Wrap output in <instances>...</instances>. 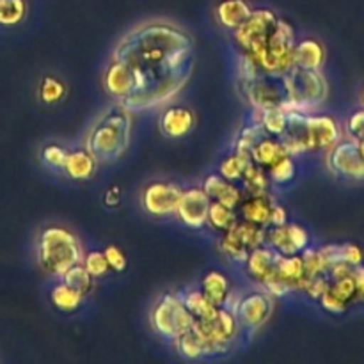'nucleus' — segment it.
I'll list each match as a JSON object with an SVG mask.
<instances>
[{
  "label": "nucleus",
  "instance_id": "obj_1",
  "mask_svg": "<svg viewBox=\"0 0 364 364\" xmlns=\"http://www.w3.org/2000/svg\"><path fill=\"white\" fill-rule=\"evenodd\" d=\"M134 73L135 87L121 100L127 110L166 105L187 85L194 73L196 45L192 36L169 21H148L132 28L114 50Z\"/></svg>",
  "mask_w": 364,
  "mask_h": 364
},
{
  "label": "nucleus",
  "instance_id": "obj_2",
  "mask_svg": "<svg viewBox=\"0 0 364 364\" xmlns=\"http://www.w3.org/2000/svg\"><path fill=\"white\" fill-rule=\"evenodd\" d=\"M132 135L130 110L123 105H112L100 114L85 139V149L98 162H112L127 151Z\"/></svg>",
  "mask_w": 364,
  "mask_h": 364
},
{
  "label": "nucleus",
  "instance_id": "obj_3",
  "mask_svg": "<svg viewBox=\"0 0 364 364\" xmlns=\"http://www.w3.org/2000/svg\"><path fill=\"white\" fill-rule=\"evenodd\" d=\"M84 251L78 238L60 226H48L39 235L38 262L45 272L63 276L68 269L82 263Z\"/></svg>",
  "mask_w": 364,
  "mask_h": 364
},
{
  "label": "nucleus",
  "instance_id": "obj_4",
  "mask_svg": "<svg viewBox=\"0 0 364 364\" xmlns=\"http://www.w3.org/2000/svg\"><path fill=\"white\" fill-rule=\"evenodd\" d=\"M295 48V31L288 21L277 20L276 27L269 34L267 41L262 45L251 48L247 53L259 71L272 77H281L287 73L291 66H295L294 60Z\"/></svg>",
  "mask_w": 364,
  "mask_h": 364
},
{
  "label": "nucleus",
  "instance_id": "obj_5",
  "mask_svg": "<svg viewBox=\"0 0 364 364\" xmlns=\"http://www.w3.org/2000/svg\"><path fill=\"white\" fill-rule=\"evenodd\" d=\"M283 80L287 100L283 103L284 110H301L311 112L318 105H322L327 98V80L320 70H306V68L291 66L284 75Z\"/></svg>",
  "mask_w": 364,
  "mask_h": 364
},
{
  "label": "nucleus",
  "instance_id": "obj_6",
  "mask_svg": "<svg viewBox=\"0 0 364 364\" xmlns=\"http://www.w3.org/2000/svg\"><path fill=\"white\" fill-rule=\"evenodd\" d=\"M151 327L159 336L174 341L178 336L192 329L194 316L178 294H164L151 309Z\"/></svg>",
  "mask_w": 364,
  "mask_h": 364
},
{
  "label": "nucleus",
  "instance_id": "obj_7",
  "mask_svg": "<svg viewBox=\"0 0 364 364\" xmlns=\"http://www.w3.org/2000/svg\"><path fill=\"white\" fill-rule=\"evenodd\" d=\"M238 320L231 309L219 308L215 315L205 320H194L192 331L206 343V352L210 354H223L228 350V345L237 338Z\"/></svg>",
  "mask_w": 364,
  "mask_h": 364
},
{
  "label": "nucleus",
  "instance_id": "obj_8",
  "mask_svg": "<svg viewBox=\"0 0 364 364\" xmlns=\"http://www.w3.org/2000/svg\"><path fill=\"white\" fill-rule=\"evenodd\" d=\"M327 167L331 173L345 180H364V155L354 139H341L327 151Z\"/></svg>",
  "mask_w": 364,
  "mask_h": 364
},
{
  "label": "nucleus",
  "instance_id": "obj_9",
  "mask_svg": "<svg viewBox=\"0 0 364 364\" xmlns=\"http://www.w3.org/2000/svg\"><path fill=\"white\" fill-rule=\"evenodd\" d=\"M242 91L247 98L249 105L262 112L267 109H276V107H283L284 100H287V92H284V85L281 77H272V75H258L252 80L244 82L242 84Z\"/></svg>",
  "mask_w": 364,
  "mask_h": 364
},
{
  "label": "nucleus",
  "instance_id": "obj_10",
  "mask_svg": "<svg viewBox=\"0 0 364 364\" xmlns=\"http://www.w3.org/2000/svg\"><path fill=\"white\" fill-rule=\"evenodd\" d=\"M277 16L272 9H252L251 14L233 31L235 43L242 52H249L255 46L267 41L272 28L276 27Z\"/></svg>",
  "mask_w": 364,
  "mask_h": 364
},
{
  "label": "nucleus",
  "instance_id": "obj_11",
  "mask_svg": "<svg viewBox=\"0 0 364 364\" xmlns=\"http://www.w3.org/2000/svg\"><path fill=\"white\" fill-rule=\"evenodd\" d=\"M181 187L173 181H153L142 192V208L153 217H167L176 212Z\"/></svg>",
  "mask_w": 364,
  "mask_h": 364
},
{
  "label": "nucleus",
  "instance_id": "obj_12",
  "mask_svg": "<svg viewBox=\"0 0 364 364\" xmlns=\"http://www.w3.org/2000/svg\"><path fill=\"white\" fill-rule=\"evenodd\" d=\"M212 199L208 198L205 191L201 188H188L181 192V198L176 206V215L191 230H201L208 226V212Z\"/></svg>",
  "mask_w": 364,
  "mask_h": 364
},
{
  "label": "nucleus",
  "instance_id": "obj_13",
  "mask_svg": "<svg viewBox=\"0 0 364 364\" xmlns=\"http://www.w3.org/2000/svg\"><path fill=\"white\" fill-rule=\"evenodd\" d=\"M265 244L279 252L281 256L301 255L309 247V233L299 224H284V226H269L265 231Z\"/></svg>",
  "mask_w": 364,
  "mask_h": 364
},
{
  "label": "nucleus",
  "instance_id": "obj_14",
  "mask_svg": "<svg viewBox=\"0 0 364 364\" xmlns=\"http://www.w3.org/2000/svg\"><path fill=\"white\" fill-rule=\"evenodd\" d=\"M306 132H308L309 151H329L341 139V128L338 121L323 114L306 116Z\"/></svg>",
  "mask_w": 364,
  "mask_h": 364
},
{
  "label": "nucleus",
  "instance_id": "obj_15",
  "mask_svg": "<svg viewBox=\"0 0 364 364\" xmlns=\"http://www.w3.org/2000/svg\"><path fill=\"white\" fill-rule=\"evenodd\" d=\"M272 299L267 291H252L238 299V304L235 308V315L240 326L247 329H258L272 315Z\"/></svg>",
  "mask_w": 364,
  "mask_h": 364
},
{
  "label": "nucleus",
  "instance_id": "obj_16",
  "mask_svg": "<svg viewBox=\"0 0 364 364\" xmlns=\"http://www.w3.org/2000/svg\"><path fill=\"white\" fill-rule=\"evenodd\" d=\"M279 256V252L274 251L272 247L259 245V247H255L252 251H249V256L244 265L247 267L249 276L265 287V284L276 281V269Z\"/></svg>",
  "mask_w": 364,
  "mask_h": 364
},
{
  "label": "nucleus",
  "instance_id": "obj_17",
  "mask_svg": "<svg viewBox=\"0 0 364 364\" xmlns=\"http://www.w3.org/2000/svg\"><path fill=\"white\" fill-rule=\"evenodd\" d=\"M103 87L112 98L121 102L134 92V73L123 60L112 59V63L105 70V75H103Z\"/></svg>",
  "mask_w": 364,
  "mask_h": 364
},
{
  "label": "nucleus",
  "instance_id": "obj_18",
  "mask_svg": "<svg viewBox=\"0 0 364 364\" xmlns=\"http://www.w3.org/2000/svg\"><path fill=\"white\" fill-rule=\"evenodd\" d=\"M203 191L208 194L212 203H219V205H224L233 210H237L240 206L242 199L245 198L244 191L235 181L226 180L220 174H210V176H206L205 183H203Z\"/></svg>",
  "mask_w": 364,
  "mask_h": 364
},
{
  "label": "nucleus",
  "instance_id": "obj_19",
  "mask_svg": "<svg viewBox=\"0 0 364 364\" xmlns=\"http://www.w3.org/2000/svg\"><path fill=\"white\" fill-rule=\"evenodd\" d=\"M196 127V116L187 107H167L160 116V130L169 139H181Z\"/></svg>",
  "mask_w": 364,
  "mask_h": 364
},
{
  "label": "nucleus",
  "instance_id": "obj_20",
  "mask_svg": "<svg viewBox=\"0 0 364 364\" xmlns=\"http://www.w3.org/2000/svg\"><path fill=\"white\" fill-rule=\"evenodd\" d=\"M96 167H98V160L95 159V155L89 149H77V151H68V156L60 171L70 180L87 181L95 176Z\"/></svg>",
  "mask_w": 364,
  "mask_h": 364
},
{
  "label": "nucleus",
  "instance_id": "obj_21",
  "mask_svg": "<svg viewBox=\"0 0 364 364\" xmlns=\"http://www.w3.org/2000/svg\"><path fill=\"white\" fill-rule=\"evenodd\" d=\"M276 281L277 283H283L284 287H288L290 291H301L302 284L306 281L304 263H302L301 255L279 256L276 269Z\"/></svg>",
  "mask_w": 364,
  "mask_h": 364
},
{
  "label": "nucleus",
  "instance_id": "obj_22",
  "mask_svg": "<svg viewBox=\"0 0 364 364\" xmlns=\"http://www.w3.org/2000/svg\"><path fill=\"white\" fill-rule=\"evenodd\" d=\"M274 206V199L270 198L269 192L265 194H255V196H245L240 203V215L244 220L255 223L258 226L267 228L269 226L270 219V210Z\"/></svg>",
  "mask_w": 364,
  "mask_h": 364
},
{
  "label": "nucleus",
  "instance_id": "obj_23",
  "mask_svg": "<svg viewBox=\"0 0 364 364\" xmlns=\"http://www.w3.org/2000/svg\"><path fill=\"white\" fill-rule=\"evenodd\" d=\"M284 155H290V153L284 149V146L281 144L279 139L265 134L263 137H259L258 141L255 142V146H252L251 162H255L256 166L267 169V167L272 166L274 162H277V160Z\"/></svg>",
  "mask_w": 364,
  "mask_h": 364
},
{
  "label": "nucleus",
  "instance_id": "obj_24",
  "mask_svg": "<svg viewBox=\"0 0 364 364\" xmlns=\"http://www.w3.org/2000/svg\"><path fill=\"white\" fill-rule=\"evenodd\" d=\"M295 66L306 70H320L326 63V48L316 39H302L295 43L294 48Z\"/></svg>",
  "mask_w": 364,
  "mask_h": 364
},
{
  "label": "nucleus",
  "instance_id": "obj_25",
  "mask_svg": "<svg viewBox=\"0 0 364 364\" xmlns=\"http://www.w3.org/2000/svg\"><path fill=\"white\" fill-rule=\"evenodd\" d=\"M251 6L245 0H223L215 7V18L224 28L235 31L251 14Z\"/></svg>",
  "mask_w": 364,
  "mask_h": 364
},
{
  "label": "nucleus",
  "instance_id": "obj_26",
  "mask_svg": "<svg viewBox=\"0 0 364 364\" xmlns=\"http://www.w3.org/2000/svg\"><path fill=\"white\" fill-rule=\"evenodd\" d=\"M201 291L206 295L210 302L217 306V308H223L226 306L228 299L231 295V284L230 279L224 276L223 272H217V270H212V272L206 274L201 281Z\"/></svg>",
  "mask_w": 364,
  "mask_h": 364
},
{
  "label": "nucleus",
  "instance_id": "obj_27",
  "mask_svg": "<svg viewBox=\"0 0 364 364\" xmlns=\"http://www.w3.org/2000/svg\"><path fill=\"white\" fill-rule=\"evenodd\" d=\"M242 181V191L245 196H255V194H265L269 191L270 178L267 174V169L256 166L255 162H249L245 166L244 174L240 178Z\"/></svg>",
  "mask_w": 364,
  "mask_h": 364
},
{
  "label": "nucleus",
  "instance_id": "obj_28",
  "mask_svg": "<svg viewBox=\"0 0 364 364\" xmlns=\"http://www.w3.org/2000/svg\"><path fill=\"white\" fill-rule=\"evenodd\" d=\"M50 299H52V304L63 313H75L80 308L82 302H84V295L75 290V288L68 287L64 281L57 284V287H53Z\"/></svg>",
  "mask_w": 364,
  "mask_h": 364
},
{
  "label": "nucleus",
  "instance_id": "obj_29",
  "mask_svg": "<svg viewBox=\"0 0 364 364\" xmlns=\"http://www.w3.org/2000/svg\"><path fill=\"white\" fill-rule=\"evenodd\" d=\"M230 231L249 249V251L265 244L267 228L258 226V224L255 223H249V220H237V224H235Z\"/></svg>",
  "mask_w": 364,
  "mask_h": 364
},
{
  "label": "nucleus",
  "instance_id": "obj_30",
  "mask_svg": "<svg viewBox=\"0 0 364 364\" xmlns=\"http://www.w3.org/2000/svg\"><path fill=\"white\" fill-rule=\"evenodd\" d=\"M256 114H258V123L262 124V128L267 132V134L277 139L283 135L284 128H287V123H288V114L283 107L267 109Z\"/></svg>",
  "mask_w": 364,
  "mask_h": 364
},
{
  "label": "nucleus",
  "instance_id": "obj_31",
  "mask_svg": "<svg viewBox=\"0 0 364 364\" xmlns=\"http://www.w3.org/2000/svg\"><path fill=\"white\" fill-rule=\"evenodd\" d=\"M181 297H183L185 306H187V309L191 311V315L194 316L196 320L210 318V316L215 315V311L219 309L213 302H210L208 299H206V295L203 294L201 290H191L188 294L181 295Z\"/></svg>",
  "mask_w": 364,
  "mask_h": 364
},
{
  "label": "nucleus",
  "instance_id": "obj_32",
  "mask_svg": "<svg viewBox=\"0 0 364 364\" xmlns=\"http://www.w3.org/2000/svg\"><path fill=\"white\" fill-rule=\"evenodd\" d=\"M174 345H176L178 354L183 355L185 359H199L203 355H208L206 343L192 329L183 333L181 336H178L174 340Z\"/></svg>",
  "mask_w": 364,
  "mask_h": 364
},
{
  "label": "nucleus",
  "instance_id": "obj_33",
  "mask_svg": "<svg viewBox=\"0 0 364 364\" xmlns=\"http://www.w3.org/2000/svg\"><path fill=\"white\" fill-rule=\"evenodd\" d=\"M238 215L237 210L228 208V206L219 205V203H212L210 205V212H208V224L219 233H226L230 231L231 228L237 224Z\"/></svg>",
  "mask_w": 364,
  "mask_h": 364
},
{
  "label": "nucleus",
  "instance_id": "obj_34",
  "mask_svg": "<svg viewBox=\"0 0 364 364\" xmlns=\"http://www.w3.org/2000/svg\"><path fill=\"white\" fill-rule=\"evenodd\" d=\"M60 277H63V281L68 287L75 288L82 295H87L95 288V277L85 270V267L82 263H77L71 269H68Z\"/></svg>",
  "mask_w": 364,
  "mask_h": 364
},
{
  "label": "nucleus",
  "instance_id": "obj_35",
  "mask_svg": "<svg viewBox=\"0 0 364 364\" xmlns=\"http://www.w3.org/2000/svg\"><path fill=\"white\" fill-rule=\"evenodd\" d=\"M354 269V267H352ZM327 290L334 295L336 299H340L343 304H347L350 308V304H358V290H355L354 277L352 272L348 276L336 277V279H331L329 288Z\"/></svg>",
  "mask_w": 364,
  "mask_h": 364
},
{
  "label": "nucleus",
  "instance_id": "obj_36",
  "mask_svg": "<svg viewBox=\"0 0 364 364\" xmlns=\"http://www.w3.org/2000/svg\"><path fill=\"white\" fill-rule=\"evenodd\" d=\"M25 14H27L25 0H0V25L2 27H14L23 20Z\"/></svg>",
  "mask_w": 364,
  "mask_h": 364
},
{
  "label": "nucleus",
  "instance_id": "obj_37",
  "mask_svg": "<svg viewBox=\"0 0 364 364\" xmlns=\"http://www.w3.org/2000/svg\"><path fill=\"white\" fill-rule=\"evenodd\" d=\"M267 174H269L270 181L274 183H290L295 176V162H294V156L291 155H284L281 156L277 162H274L272 166L267 167Z\"/></svg>",
  "mask_w": 364,
  "mask_h": 364
},
{
  "label": "nucleus",
  "instance_id": "obj_38",
  "mask_svg": "<svg viewBox=\"0 0 364 364\" xmlns=\"http://www.w3.org/2000/svg\"><path fill=\"white\" fill-rule=\"evenodd\" d=\"M219 247L224 252V256H228L235 263H245V259L249 256V249L231 231L223 233V237L219 240Z\"/></svg>",
  "mask_w": 364,
  "mask_h": 364
},
{
  "label": "nucleus",
  "instance_id": "obj_39",
  "mask_svg": "<svg viewBox=\"0 0 364 364\" xmlns=\"http://www.w3.org/2000/svg\"><path fill=\"white\" fill-rule=\"evenodd\" d=\"M66 96V85L55 77H45L39 85V100L45 105H55Z\"/></svg>",
  "mask_w": 364,
  "mask_h": 364
},
{
  "label": "nucleus",
  "instance_id": "obj_40",
  "mask_svg": "<svg viewBox=\"0 0 364 364\" xmlns=\"http://www.w3.org/2000/svg\"><path fill=\"white\" fill-rule=\"evenodd\" d=\"M249 162H251V160L245 159V156L238 155V153H231L230 156H226V159L220 162L219 174L223 178H226V180L235 181V183H237V181H240L245 166H247Z\"/></svg>",
  "mask_w": 364,
  "mask_h": 364
},
{
  "label": "nucleus",
  "instance_id": "obj_41",
  "mask_svg": "<svg viewBox=\"0 0 364 364\" xmlns=\"http://www.w3.org/2000/svg\"><path fill=\"white\" fill-rule=\"evenodd\" d=\"M301 258H302V263H304L306 279H308V277L318 276V274L327 272V263H326V259H323L320 249L306 247L304 251L301 252Z\"/></svg>",
  "mask_w": 364,
  "mask_h": 364
},
{
  "label": "nucleus",
  "instance_id": "obj_42",
  "mask_svg": "<svg viewBox=\"0 0 364 364\" xmlns=\"http://www.w3.org/2000/svg\"><path fill=\"white\" fill-rule=\"evenodd\" d=\"M82 265L85 267V270H87V272L91 274L92 277H102V276H105V274L110 270V267H109V263H107V258H105V255H103V251L87 252V255L82 258Z\"/></svg>",
  "mask_w": 364,
  "mask_h": 364
},
{
  "label": "nucleus",
  "instance_id": "obj_43",
  "mask_svg": "<svg viewBox=\"0 0 364 364\" xmlns=\"http://www.w3.org/2000/svg\"><path fill=\"white\" fill-rule=\"evenodd\" d=\"M329 283H331V277L326 274H318V276H313V277H308V279L304 281V284H302L301 291H304L306 295H308L309 299H313V301H318L320 297H322L323 291L329 288Z\"/></svg>",
  "mask_w": 364,
  "mask_h": 364
},
{
  "label": "nucleus",
  "instance_id": "obj_44",
  "mask_svg": "<svg viewBox=\"0 0 364 364\" xmlns=\"http://www.w3.org/2000/svg\"><path fill=\"white\" fill-rule=\"evenodd\" d=\"M66 156H68L66 149L60 148V146H57V144L45 146L41 151L43 164H46V166L52 167V169H63Z\"/></svg>",
  "mask_w": 364,
  "mask_h": 364
},
{
  "label": "nucleus",
  "instance_id": "obj_45",
  "mask_svg": "<svg viewBox=\"0 0 364 364\" xmlns=\"http://www.w3.org/2000/svg\"><path fill=\"white\" fill-rule=\"evenodd\" d=\"M345 132H347V137L354 139V141H359V139L364 137V107L355 110L348 117L347 123H345Z\"/></svg>",
  "mask_w": 364,
  "mask_h": 364
},
{
  "label": "nucleus",
  "instance_id": "obj_46",
  "mask_svg": "<svg viewBox=\"0 0 364 364\" xmlns=\"http://www.w3.org/2000/svg\"><path fill=\"white\" fill-rule=\"evenodd\" d=\"M103 255H105L110 270H114V272H124V269H127V256H124V252L117 245L105 247Z\"/></svg>",
  "mask_w": 364,
  "mask_h": 364
},
{
  "label": "nucleus",
  "instance_id": "obj_47",
  "mask_svg": "<svg viewBox=\"0 0 364 364\" xmlns=\"http://www.w3.org/2000/svg\"><path fill=\"white\" fill-rule=\"evenodd\" d=\"M320 306H322L323 309H326L327 313H331V315H343L345 311L348 309L347 304H343V302L340 301V299L334 297L333 294H331L329 290H326L322 294V297L318 299Z\"/></svg>",
  "mask_w": 364,
  "mask_h": 364
},
{
  "label": "nucleus",
  "instance_id": "obj_48",
  "mask_svg": "<svg viewBox=\"0 0 364 364\" xmlns=\"http://www.w3.org/2000/svg\"><path fill=\"white\" fill-rule=\"evenodd\" d=\"M341 247V259L350 265H361L364 263V252L359 245L347 242V244H340Z\"/></svg>",
  "mask_w": 364,
  "mask_h": 364
},
{
  "label": "nucleus",
  "instance_id": "obj_49",
  "mask_svg": "<svg viewBox=\"0 0 364 364\" xmlns=\"http://www.w3.org/2000/svg\"><path fill=\"white\" fill-rule=\"evenodd\" d=\"M287 223H288L287 210H284L281 205H276V203H274L272 210H270L269 226H284ZM269 226H267V228H269Z\"/></svg>",
  "mask_w": 364,
  "mask_h": 364
},
{
  "label": "nucleus",
  "instance_id": "obj_50",
  "mask_svg": "<svg viewBox=\"0 0 364 364\" xmlns=\"http://www.w3.org/2000/svg\"><path fill=\"white\" fill-rule=\"evenodd\" d=\"M352 277H354L355 290H358V304L364 302V263L361 265H354L352 269Z\"/></svg>",
  "mask_w": 364,
  "mask_h": 364
},
{
  "label": "nucleus",
  "instance_id": "obj_51",
  "mask_svg": "<svg viewBox=\"0 0 364 364\" xmlns=\"http://www.w3.org/2000/svg\"><path fill=\"white\" fill-rule=\"evenodd\" d=\"M121 203V188L119 187H112L105 192V205L114 208Z\"/></svg>",
  "mask_w": 364,
  "mask_h": 364
},
{
  "label": "nucleus",
  "instance_id": "obj_52",
  "mask_svg": "<svg viewBox=\"0 0 364 364\" xmlns=\"http://www.w3.org/2000/svg\"><path fill=\"white\" fill-rule=\"evenodd\" d=\"M358 144H359V149H361V153L364 155V137H363V139H359Z\"/></svg>",
  "mask_w": 364,
  "mask_h": 364
},
{
  "label": "nucleus",
  "instance_id": "obj_53",
  "mask_svg": "<svg viewBox=\"0 0 364 364\" xmlns=\"http://www.w3.org/2000/svg\"><path fill=\"white\" fill-rule=\"evenodd\" d=\"M361 102H363V107H364V87H363V92H361Z\"/></svg>",
  "mask_w": 364,
  "mask_h": 364
}]
</instances>
